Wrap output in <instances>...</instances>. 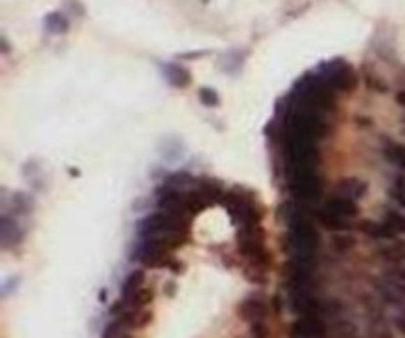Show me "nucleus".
Wrapping results in <instances>:
<instances>
[{
  "mask_svg": "<svg viewBox=\"0 0 405 338\" xmlns=\"http://www.w3.org/2000/svg\"><path fill=\"white\" fill-rule=\"evenodd\" d=\"M139 232L142 237H162L180 247L190 237V220L170 212H154L139 223Z\"/></svg>",
  "mask_w": 405,
  "mask_h": 338,
  "instance_id": "f257e3e1",
  "label": "nucleus"
},
{
  "mask_svg": "<svg viewBox=\"0 0 405 338\" xmlns=\"http://www.w3.org/2000/svg\"><path fill=\"white\" fill-rule=\"evenodd\" d=\"M289 176V194L293 202H299L304 206L316 208L324 194V180L318 175V170H309V172H295Z\"/></svg>",
  "mask_w": 405,
  "mask_h": 338,
  "instance_id": "f03ea898",
  "label": "nucleus"
},
{
  "mask_svg": "<svg viewBox=\"0 0 405 338\" xmlns=\"http://www.w3.org/2000/svg\"><path fill=\"white\" fill-rule=\"evenodd\" d=\"M293 338H324L326 323L324 316H299L290 327Z\"/></svg>",
  "mask_w": 405,
  "mask_h": 338,
  "instance_id": "7ed1b4c3",
  "label": "nucleus"
},
{
  "mask_svg": "<svg viewBox=\"0 0 405 338\" xmlns=\"http://www.w3.org/2000/svg\"><path fill=\"white\" fill-rule=\"evenodd\" d=\"M240 315L249 323H261L265 321L269 315V304H267L265 297L261 295H249L247 299H243L240 304Z\"/></svg>",
  "mask_w": 405,
  "mask_h": 338,
  "instance_id": "20e7f679",
  "label": "nucleus"
},
{
  "mask_svg": "<svg viewBox=\"0 0 405 338\" xmlns=\"http://www.w3.org/2000/svg\"><path fill=\"white\" fill-rule=\"evenodd\" d=\"M378 289H380L382 297L388 301V303L394 304L397 309H402V311H405V285L402 281L385 275V277L380 281Z\"/></svg>",
  "mask_w": 405,
  "mask_h": 338,
  "instance_id": "39448f33",
  "label": "nucleus"
},
{
  "mask_svg": "<svg viewBox=\"0 0 405 338\" xmlns=\"http://www.w3.org/2000/svg\"><path fill=\"white\" fill-rule=\"evenodd\" d=\"M323 208L332 212L336 216H340V218H344V220H352L354 222L358 218V206H356V202L346 198V196H342V194H334L332 198L326 200Z\"/></svg>",
  "mask_w": 405,
  "mask_h": 338,
  "instance_id": "423d86ee",
  "label": "nucleus"
},
{
  "mask_svg": "<svg viewBox=\"0 0 405 338\" xmlns=\"http://www.w3.org/2000/svg\"><path fill=\"white\" fill-rule=\"evenodd\" d=\"M316 223H321L323 228L330 230V232H348L354 228V222L352 220H344L340 216H336L332 212H328L323 206L316 208Z\"/></svg>",
  "mask_w": 405,
  "mask_h": 338,
  "instance_id": "0eeeda50",
  "label": "nucleus"
},
{
  "mask_svg": "<svg viewBox=\"0 0 405 338\" xmlns=\"http://www.w3.org/2000/svg\"><path fill=\"white\" fill-rule=\"evenodd\" d=\"M360 230L366 233L368 237L376 240V242H394V240H397V233H395L385 222L364 220V222L360 223Z\"/></svg>",
  "mask_w": 405,
  "mask_h": 338,
  "instance_id": "6e6552de",
  "label": "nucleus"
},
{
  "mask_svg": "<svg viewBox=\"0 0 405 338\" xmlns=\"http://www.w3.org/2000/svg\"><path fill=\"white\" fill-rule=\"evenodd\" d=\"M366 182H362L360 178H342L340 182H338V186H336V194H342V196H346V198L354 200V202H358L364 194H366Z\"/></svg>",
  "mask_w": 405,
  "mask_h": 338,
  "instance_id": "1a4fd4ad",
  "label": "nucleus"
},
{
  "mask_svg": "<svg viewBox=\"0 0 405 338\" xmlns=\"http://www.w3.org/2000/svg\"><path fill=\"white\" fill-rule=\"evenodd\" d=\"M378 256L390 263H394V265H402V263H405V242L404 240H394L388 245H382L378 249Z\"/></svg>",
  "mask_w": 405,
  "mask_h": 338,
  "instance_id": "9d476101",
  "label": "nucleus"
},
{
  "mask_svg": "<svg viewBox=\"0 0 405 338\" xmlns=\"http://www.w3.org/2000/svg\"><path fill=\"white\" fill-rule=\"evenodd\" d=\"M145 281H147V275H145V271L142 269H135V271H131L127 275V279L123 283V289H121V299L123 301H128L131 297H135L137 293L145 287Z\"/></svg>",
  "mask_w": 405,
  "mask_h": 338,
  "instance_id": "9b49d317",
  "label": "nucleus"
},
{
  "mask_svg": "<svg viewBox=\"0 0 405 338\" xmlns=\"http://www.w3.org/2000/svg\"><path fill=\"white\" fill-rule=\"evenodd\" d=\"M385 159L392 164H395L397 168H402L405 172V145H397V142H390L385 147Z\"/></svg>",
  "mask_w": 405,
  "mask_h": 338,
  "instance_id": "f8f14e48",
  "label": "nucleus"
},
{
  "mask_svg": "<svg viewBox=\"0 0 405 338\" xmlns=\"http://www.w3.org/2000/svg\"><path fill=\"white\" fill-rule=\"evenodd\" d=\"M383 222L388 223V226H390V228H392L397 235H399V233H405V212L388 210L385 212Z\"/></svg>",
  "mask_w": 405,
  "mask_h": 338,
  "instance_id": "ddd939ff",
  "label": "nucleus"
},
{
  "mask_svg": "<svg viewBox=\"0 0 405 338\" xmlns=\"http://www.w3.org/2000/svg\"><path fill=\"white\" fill-rule=\"evenodd\" d=\"M332 247H334L338 254H348V251H352L356 247V237H352L350 233L348 235H344V233L334 235L332 237Z\"/></svg>",
  "mask_w": 405,
  "mask_h": 338,
  "instance_id": "4468645a",
  "label": "nucleus"
},
{
  "mask_svg": "<svg viewBox=\"0 0 405 338\" xmlns=\"http://www.w3.org/2000/svg\"><path fill=\"white\" fill-rule=\"evenodd\" d=\"M392 198L395 200V204L405 212V175H399L394 180V186L390 190Z\"/></svg>",
  "mask_w": 405,
  "mask_h": 338,
  "instance_id": "2eb2a0df",
  "label": "nucleus"
},
{
  "mask_svg": "<svg viewBox=\"0 0 405 338\" xmlns=\"http://www.w3.org/2000/svg\"><path fill=\"white\" fill-rule=\"evenodd\" d=\"M170 71H172V83L174 85H178V87H182V85H186L188 83V80H190V75H188V71L180 70V68H170Z\"/></svg>",
  "mask_w": 405,
  "mask_h": 338,
  "instance_id": "dca6fc26",
  "label": "nucleus"
},
{
  "mask_svg": "<svg viewBox=\"0 0 405 338\" xmlns=\"http://www.w3.org/2000/svg\"><path fill=\"white\" fill-rule=\"evenodd\" d=\"M251 337L269 338V328H267L265 321H261V323H251Z\"/></svg>",
  "mask_w": 405,
  "mask_h": 338,
  "instance_id": "f3484780",
  "label": "nucleus"
},
{
  "mask_svg": "<svg viewBox=\"0 0 405 338\" xmlns=\"http://www.w3.org/2000/svg\"><path fill=\"white\" fill-rule=\"evenodd\" d=\"M200 95H202V101L206 103V105H218V95H216V91H212V89H202L200 91Z\"/></svg>",
  "mask_w": 405,
  "mask_h": 338,
  "instance_id": "a211bd4d",
  "label": "nucleus"
},
{
  "mask_svg": "<svg viewBox=\"0 0 405 338\" xmlns=\"http://www.w3.org/2000/svg\"><path fill=\"white\" fill-rule=\"evenodd\" d=\"M390 277H394V279L402 281L405 285V267H402V265H397V267H394L390 273H388Z\"/></svg>",
  "mask_w": 405,
  "mask_h": 338,
  "instance_id": "6ab92c4d",
  "label": "nucleus"
},
{
  "mask_svg": "<svg viewBox=\"0 0 405 338\" xmlns=\"http://www.w3.org/2000/svg\"><path fill=\"white\" fill-rule=\"evenodd\" d=\"M395 327L399 328V332H404L405 335V315L397 316V318H395Z\"/></svg>",
  "mask_w": 405,
  "mask_h": 338,
  "instance_id": "aec40b11",
  "label": "nucleus"
},
{
  "mask_svg": "<svg viewBox=\"0 0 405 338\" xmlns=\"http://www.w3.org/2000/svg\"><path fill=\"white\" fill-rule=\"evenodd\" d=\"M397 103L405 107V91H402V94H397Z\"/></svg>",
  "mask_w": 405,
  "mask_h": 338,
  "instance_id": "412c9836",
  "label": "nucleus"
}]
</instances>
